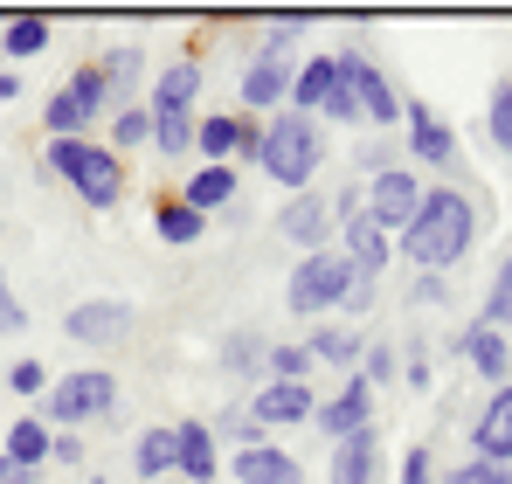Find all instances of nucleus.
Masks as SVG:
<instances>
[{
	"label": "nucleus",
	"instance_id": "nucleus-1",
	"mask_svg": "<svg viewBox=\"0 0 512 484\" xmlns=\"http://www.w3.org/2000/svg\"><path fill=\"white\" fill-rule=\"evenodd\" d=\"M471 242H478V208L457 187H423V208L402 229V256L423 270H450V263H464Z\"/></svg>",
	"mask_w": 512,
	"mask_h": 484
},
{
	"label": "nucleus",
	"instance_id": "nucleus-2",
	"mask_svg": "<svg viewBox=\"0 0 512 484\" xmlns=\"http://www.w3.org/2000/svg\"><path fill=\"white\" fill-rule=\"evenodd\" d=\"M319 160H326V139H319V125H312V118L284 111V118H270V125H263V153H256V166H263L277 187L305 194V180L319 173Z\"/></svg>",
	"mask_w": 512,
	"mask_h": 484
},
{
	"label": "nucleus",
	"instance_id": "nucleus-3",
	"mask_svg": "<svg viewBox=\"0 0 512 484\" xmlns=\"http://www.w3.org/2000/svg\"><path fill=\"white\" fill-rule=\"evenodd\" d=\"M49 166L84 194L90 208H111L118 194H125V160L111 153V146H90V139H56L49 146Z\"/></svg>",
	"mask_w": 512,
	"mask_h": 484
},
{
	"label": "nucleus",
	"instance_id": "nucleus-4",
	"mask_svg": "<svg viewBox=\"0 0 512 484\" xmlns=\"http://www.w3.org/2000/svg\"><path fill=\"white\" fill-rule=\"evenodd\" d=\"M346 291H353V263H346V256H333V249H312V256L291 270L284 305H291L298 319H312V312H333V305H346Z\"/></svg>",
	"mask_w": 512,
	"mask_h": 484
},
{
	"label": "nucleus",
	"instance_id": "nucleus-5",
	"mask_svg": "<svg viewBox=\"0 0 512 484\" xmlns=\"http://www.w3.org/2000/svg\"><path fill=\"white\" fill-rule=\"evenodd\" d=\"M388 236H402L409 229V215L423 208V180L409 173V166H374V180H367V201H360Z\"/></svg>",
	"mask_w": 512,
	"mask_h": 484
},
{
	"label": "nucleus",
	"instance_id": "nucleus-6",
	"mask_svg": "<svg viewBox=\"0 0 512 484\" xmlns=\"http://www.w3.org/2000/svg\"><path fill=\"white\" fill-rule=\"evenodd\" d=\"M111 402H118V374H104V367H84V374L49 381V415H56V422H90V415H104Z\"/></svg>",
	"mask_w": 512,
	"mask_h": 484
},
{
	"label": "nucleus",
	"instance_id": "nucleus-7",
	"mask_svg": "<svg viewBox=\"0 0 512 484\" xmlns=\"http://www.w3.org/2000/svg\"><path fill=\"white\" fill-rule=\"evenodd\" d=\"M333 63H340V83L353 90V104H360L367 125H395V118H402V97H395V83L374 70V56L346 49V56H333Z\"/></svg>",
	"mask_w": 512,
	"mask_h": 484
},
{
	"label": "nucleus",
	"instance_id": "nucleus-8",
	"mask_svg": "<svg viewBox=\"0 0 512 484\" xmlns=\"http://www.w3.org/2000/svg\"><path fill=\"white\" fill-rule=\"evenodd\" d=\"M97 111H104V77H97V63H84L77 77L49 97V111H42V118H49V132H56V139H84V125L97 118Z\"/></svg>",
	"mask_w": 512,
	"mask_h": 484
},
{
	"label": "nucleus",
	"instance_id": "nucleus-9",
	"mask_svg": "<svg viewBox=\"0 0 512 484\" xmlns=\"http://www.w3.org/2000/svg\"><path fill=\"white\" fill-rule=\"evenodd\" d=\"M340 229H346V263H353V277H360V284H374V277L388 270V229H381L353 194L340 201Z\"/></svg>",
	"mask_w": 512,
	"mask_h": 484
},
{
	"label": "nucleus",
	"instance_id": "nucleus-10",
	"mask_svg": "<svg viewBox=\"0 0 512 484\" xmlns=\"http://www.w3.org/2000/svg\"><path fill=\"white\" fill-rule=\"evenodd\" d=\"M63 332H70L77 346H118V339L132 332V305H118V298H84V305H70Z\"/></svg>",
	"mask_w": 512,
	"mask_h": 484
},
{
	"label": "nucleus",
	"instance_id": "nucleus-11",
	"mask_svg": "<svg viewBox=\"0 0 512 484\" xmlns=\"http://www.w3.org/2000/svg\"><path fill=\"white\" fill-rule=\"evenodd\" d=\"M471 450H478L485 464H506V471H512V381H506V388H492V402L478 408V422H471Z\"/></svg>",
	"mask_w": 512,
	"mask_h": 484
},
{
	"label": "nucleus",
	"instance_id": "nucleus-12",
	"mask_svg": "<svg viewBox=\"0 0 512 484\" xmlns=\"http://www.w3.org/2000/svg\"><path fill=\"white\" fill-rule=\"evenodd\" d=\"M402 118H409V153H416V160H429V166H450V160H457V132L429 111L423 97H409V104H402Z\"/></svg>",
	"mask_w": 512,
	"mask_h": 484
},
{
	"label": "nucleus",
	"instance_id": "nucleus-13",
	"mask_svg": "<svg viewBox=\"0 0 512 484\" xmlns=\"http://www.w3.org/2000/svg\"><path fill=\"white\" fill-rule=\"evenodd\" d=\"M305 415H319V402H312V381H263L250 402V422H305Z\"/></svg>",
	"mask_w": 512,
	"mask_h": 484
},
{
	"label": "nucleus",
	"instance_id": "nucleus-14",
	"mask_svg": "<svg viewBox=\"0 0 512 484\" xmlns=\"http://www.w3.org/2000/svg\"><path fill=\"white\" fill-rule=\"evenodd\" d=\"M319 429H326L333 443H340V436H353V429H374V388H367L360 374H346V388L319 408Z\"/></svg>",
	"mask_w": 512,
	"mask_h": 484
},
{
	"label": "nucleus",
	"instance_id": "nucleus-15",
	"mask_svg": "<svg viewBox=\"0 0 512 484\" xmlns=\"http://www.w3.org/2000/svg\"><path fill=\"white\" fill-rule=\"evenodd\" d=\"M229 471H236V484H305L298 457H284L277 443H243Z\"/></svg>",
	"mask_w": 512,
	"mask_h": 484
},
{
	"label": "nucleus",
	"instance_id": "nucleus-16",
	"mask_svg": "<svg viewBox=\"0 0 512 484\" xmlns=\"http://www.w3.org/2000/svg\"><path fill=\"white\" fill-rule=\"evenodd\" d=\"M381 478V436L374 429H353L333 443V484H374Z\"/></svg>",
	"mask_w": 512,
	"mask_h": 484
},
{
	"label": "nucleus",
	"instance_id": "nucleus-17",
	"mask_svg": "<svg viewBox=\"0 0 512 484\" xmlns=\"http://www.w3.org/2000/svg\"><path fill=\"white\" fill-rule=\"evenodd\" d=\"M277 229H284L291 242H305V249H319V242L333 236V208H326V201H319V194L305 187V194H291V201H284Z\"/></svg>",
	"mask_w": 512,
	"mask_h": 484
},
{
	"label": "nucleus",
	"instance_id": "nucleus-18",
	"mask_svg": "<svg viewBox=\"0 0 512 484\" xmlns=\"http://www.w3.org/2000/svg\"><path fill=\"white\" fill-rule=\"evenodd\" d=\"M457 353L485 374V381H499L506 388V374H512V353H506V332H492V325H464L457 332Z\"/></svg>",
	"mask_w": 512,
	"mask_h": 484
},
{
	"label": "nucleus",
	"instance_id": "nucleus-19",
	"mask_svg": "<svg viewBox=\"0 0 512 484\" xmlns=\"http://www.w3.org/2000/svg\"><path fill=\"white\" fill-rule=\"evenodd\" d=\"M173 471H180L187 484H208V478H215V429H208V422L173 429Z\"/></svg>",
	"mask_w": 512,
	"mask_h": 484
},
{
	"label": "nucleus",
	"instance_id": "nucleus-20",
	"mask_svg": "<svg viewBox=\"0 0 512 484\" xmlns=\"http://www.w3.org/2000/svg\"><path fill=\"white\" fill-rule=\"evenodd\" d=\"M333 83H340V63L333 56H312L298 77H291V104H298V118H312V111H326V97H333Z\"/></svg>",
	"mask_w": 512,
	"mask_h": 484
},
{
	"label": "nucleus",
	"instance_id": "nucleus-21",
	"mask_svg": "<svg viewBox=\"0 0 512 484\" xmlns=\"http://www.w3.org/2000/svg\"><path fill=\"white\" fill-rule=\"evenodd\" d=\"M194 97H201V63H194V56L167 63V70H160V83H153V111H187Z\"/></svg>",
	"mask_w": 512,
	"mask_h": 484
},
{
	"label": "nucleus",
	"instance_id": "nucleus-22",
	"mask_svg": "<svg viewBox=\"0 0 512 484\" xmlns=\"http://www.w3.org/2000/svg\"><path fill=\"white\" fill-rule=\"evenodd\" d=\"M284 97H291V70H284V63H263V56H256L250 70H243V111L284 104Z\"/></svg>",
	"mask_w": 512,
	"mask_h": 484
},
{
	"label": "nucleus",
	"instance_id": "nucleus-23",
	"mask_svg": "<svg viewBox=\"0 0 512 484\" xmlns=\"http://www.w3.org/2000/svg\"><path fill=\"white\" fill-rule=\"evenodd\" d=\"M194 215H208V208H229L236 201V166H201L194 180H187V194H180Z\"/></svg>",
	"mask_w": 512,
	"mask_h": 484
},
{
	"label": "nucleus",
	"instance_id": "nucleus-24",
	"mask_svg": "<svg viewBox=\"0 0 512 484\" xmlns=\"http://www.w3.org/2000/svg\"><path fill=\"white\" fill-rule=\"evenodd\" d=\"M49 443H56L49 422H28V415H21V422L7 429V464H28V471H35V464L49 457Z\"/></svg>",
	"mask_w": 512,
	"mask_h": 484
},
{
	"label": "nucleus",
	"instance_id": "nucleus-25",
	"mask_svg": "<svg viewBox=\"0 0 512 484\" xmlns=\"http://www.w3.org/2000/svg\"><path fill=\"white\" fill-rule=\"evenodd\" d=\"M97 77H104V104H125V90L139 83V49H111L97 63Z\"/></svg>",
	"mask_w": 512,
	"mask_h": 484
},
{
	"label": "nucleus",
	"instance_id": "nucleus-26",
	"mask_svg": "<svg viewBox=\"0 0 512 484\" xmlns=\"http://www.w3.org/2000/svg\"><path fill=\"white\" fill-rule=\"evenodd\" d=\"M194 146L208 153V166H229L236 160V118H201L194 125Z\"/></svg>",
	"mask_w": 512,
	"mask_h": 484
},
{
	"label": "nucleus",
	"instance_id": "nucleus-27",
	"mask_svg": "<svg viewBox=\"0 0 512 484\" xmlns=\"http://www.w3.org/2000/svg\"><path fill=\"white\" fill-rule=\"evenodd\" d=\"M153 146H160L167 160H180V153L194 146V118H187V111H153Z\"/></svg>",
	"mask_w": 512,
	"mask_h": 484
},
{
	"label": "nucleus",
	"instance_id": "nucleus-28",
	"mask_svg": "<svg viewBox=\"0 0 512 484\" xmlns=\"http://www.w3.org/2000/svg\"><path fill=\"white\" fill-rule=\"evenodd\" d=\"M153 229H160V242H194L208 229V215H194L187 201H160V222H153Z\"/></svg>",
	"mask_w": 512,
	"mask_h": 484
},
{
	"label": "nucleus",
	"instance_id": "nucleus-29",
	"mask_svg": "<svg viewBox=\"0 0 512 484\" xmlns=\"http://www.w3.org/2000/svg\"><path fill=\"white\" fill-rule=\"evenodd\" d=\"M42 42H49V21H42V14H14V21H7V35H0V49H7V56H35Z\"/></svg>",
	"mask_w": 512,
	"mask_h": 484
},
{
	"label": "nucleus",
	"instance_id": "nucleus-30",
	"mask_svg": "<svg viewBox=\"0 0 512 484\" xmlns=\"http://www.w3.org/2000/svg\"><path fill=\"white\" fill-rule=\"evenodd\" d=\"M173 471V429H146L139 436V478L153 484V478H167Z\"/></svg>",
	"mask_w": 512,
	"mask_h": 484
},
{
	"label": "nucleus",
	"instance_id": "nucleus-31",
	"mask_svg": "<svg viewBox=\"0 0 512 484\" xmlns=\"http://www.w3.org/2000/svg\"><path fill=\"white\" fill-rule=\"evenodd\" d=\"M312 360H333V367H353V360H360V332H340V325H326V332L312 339Z\"/></svg>",
	"mask_w": 512,
	"mask_h": 484
},
{
	"label": "nucleus",
	"instance_id": "nucleus-32",
	"mask_svg": "<svg viewBox=\"0 0 512 484\" xmlns=\"http://www.w3.org/2000/svg\"><path fill=\"white\" fill-rule=\"evenodd\" d=\"M146 139H153V111H118L111 118V153H132Z\"/></svg>",
	"mask_w": 512,
	"mask_h": 484
},
{
	"label": "nucleus",
	"instance_id": "nucleus-33",
	"mask_svg": "<svg viewBox=\"0 0 512 484\" xmlns=\"http://www.w3.org/2000/svg\"><path fill=\"white\" fill-rule=\"evenodd\" d=\"M485 132L499 139V153H512V77L492 90V104H485Z\"/></svg>",
	"mask_w": 512,
	"mask_h": 484
},
{
	"label": "nucleus",
	"instance_id": "nucleus-34",
	"mask_svg": "<svg viewBox=\"0 0 512 484\" xmlns=\"http://www.w3.org/2000/svg\"><path fill=\"white\" fill-rule=\"evenodd\" d=\"M485 325H492V332L512 325V256L499 263V277H492V291H485Z\"/></svg>",
	"mask_w": 512,
	"mask_h": 484
},
{
	"label": "nucleus",
	"instance_id": "nucleus-35",
	"mask_svg": "<svg viewBox=\"0 0 512 484\" xmlns=\"http://www.w3.org/2000/svg\"><path fill=\"white\" fill-rule=\"evenodd\" d=\"M312 374V346H270V381H305Z\"/></svg>",
	"mask_w": 512,
	"mask_h": 484
},
{
	"label": "nucleus",
	"instance_id": "nucleus-36",
	"mask_svg": "<svg viewBox=\"0 0 512 484\" xmlns=\"http://www.w3.org/2000/svg\"><path fill=\"white\" fill-rule=\"evenodd\" d=\"M222 360H229V367H236V374H250L256 360H263V339H256V332H236V339H229V346H222Z\"/></svg>",
	"mask_w": 512,
	"mask_h": 484
},
{
	"label": "nucleus",
	"instance_id": "nucleus-37",
	"mask_svg": "<svg viewBox=\"0 0 512 484\" xmlns=\"http://www.w3.org/2000/svg\"><path fill=\"white\" fill-rule=\"evenodd\" d=\"M7 388H14V395H49V374H42V360H14Z\"/></svg>",
	"mask_w": 512,
	"mask_h": 484
},
{
	"label": "nucleus",
	"instance_id": "nucleus-38",
	"mask_svg": "<svg viewBox=\"0 0 512 484\" xmlns=\"http://www.w3.org/2000/svg\"><path fill=\"white\" fill-rule=\"evenodd\" d=\"M450 484H512L506 464H485V457H471V464H457V478Z\"/></svg>",
	"mask_w": 512,
	"mask_h": 484
},
{
	"label": "nucleus",
	"instance_id": "nucleus-39",
	"mask_svg": "<svg viewBox=\"0 0 512 484\" xmlns=\"http://www.w3.org/2000/svg\"><path fill=\"white\" fill-rule=\"evenodd\" d=\"M360 360H367V374H360L367 388H374V381H395V346H367Z\"/></svg>",
	"mask_w": 512,
	"mask_h": 484
},
{
	"label": "nucleus",
	"instance_id": "nucleus-40",
	"mask_svg": "<svg viewBox=\"0 0 512 484\" xmlns=\"http://www.w3.org/2000/svg\"><path fill=\"white\" fill-rule=\"evenodd\" d=\"M236 153H243V160H256V153H263V125H256L250 111L236 118Z\"/></svg>",
	"mask_w": 512,
	"mask_h": 484
},
{
	"label": "nucleus",
	"instance_id": "nucleus-41",
	"mask_svg": "<svg viewBox=\"0 0 512 484\" xmlns=\"http://www.w3.org/2000/svg\"><path fill=\"white\" fill-rule=\"evenodd\" d=\"M402 484H436V464H429V450H409V457H402Z\"/></svg>",
	"mask_w": 512,
	"mask_h": 484
},
{
	"label": "nucleus",
	"instance_id": "nucleus-42",
	"mask_svg": "<svg viewBox=\"0 0 512 484\" xmlns=\"http://www.w3.org/2000/svg\"><path fill=\"white\" fill-rule=\"evenodd\" d=\"M326 118H360V104H353V90L333 83V97H326Z\"/></svg>",
	"mask_w": 512,
	"mask_h": 484
},
{
	"label": "nucleus",
	"instance_id": "nucleus-43",
	"mask_svg": "<svg viewBox=\"0 0 512 484\" xmlns=\"http://www.w3.org/2000/svg\"><path fill=\"white\" fill-rule=\"evenodd\" d=\"M409 388H429V353L423 346H409Z\"/></svg>",
	"mask_w": 512,
	"mask_h": 484
},
{
	"label": "nucleus",
	"instance_id": "nucleus-44",
	"mask_svg": "<svg viewBox=\"0 0 512 484\" xmlns=\"http://www.w3.org/2000/svg\"><path fill=\"white\" fill-rule=\"evenodd\" d=\"M21 325H28V312H21L14 298H0V332H21Z\"/></svg>",
	"mask_w": 512,
	"mask_h": 484
},
{
	"label": "nucleus",
	"instance_id": "nucleus-45",
	"mask_svg": "<svg viewBox=\"0 0 512 484\" xmlns=\"http://www.w3.org/2000/svg\"><path fill=\"white\" fill-rule=\"evenodd\" d=\"M367 305H374V284H360V277H353V291H346V312H367Z\"/></svg>",
	"mask_w": 512,
	"mask_h": 484
},
{
	"label": "nucleus",
	"instance_id": "nucleus-46",
	"mask_svg": "<svg viewBox=\"0 0 512 484\" xmlns=\"http://www.w3.org/2000/svg\"><path fill=\"white\" fill-rule=\"evenodd\" d=\"M49 457H63V464H77V457H84V443H77V436H56V443H49Z\"/></svg>",
	"mask_w": 512,
	"mask_h": 484
},
{
	"label": "nucleus",
	"instance_id": "nucleus-47",
	"mask_svg": "<svg viewBox=\"0 0 512 484\" xmlns=\"http://www.w3.org/2000/svg\"><path fill=\"white\" fill-rule=\"evenodd\" d=\"M409 298H416V305H436V298H443V277H423V284H416Z\"/></svg>",
	"mask_w": 512,
	"mask_h": 484
},
{
	"label": "nucleus",
	"instance_id": "nucleus-48",
	"mask_svg": "<svg viewBox=\"0 0 512 484\" xmlns=\"http://www.w3.org/2000/svg\"><path fill=\"white\" fill-rule=\"evenodd\" d=\"M0 484H35V471H28V464H7V457H0Z\"/></svg>",
	"mask_w": 512,
	"mask_h": 484
},
{
	"label": "nucleus",
	"instance_id": "nucleus-49",
	"mask_svg": "<svg viewBox=\"0 0 512 484\" xmlns=\"http://www.w3.org/2000/svg\"><path fill=\"white\" fill-rule=\"evenodd\" d=\"M0 298H7V270H0Z\"/></svg>",
	"mask_w": 512,
	"mask_h": 484
}]
</instances>
